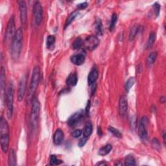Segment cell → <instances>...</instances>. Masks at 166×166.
Returning a JSON list of instances; mask_svg holds the SVG:
<instances>
[{
	"mask_svg": "<svg viewBox=\"0 0 166 166\" xmlns=\"http://www.w3.org/2000/svg\"><path fill=\"white\" fill-rule=\"evenodd\" d=\"M10 142L9 127L7 120L3 117L0 119V142L3 153H7L9 149Z\"/></svg>",
	"mask_w": 166,
	"mask_h": 166,
	"instance_id": "6da1fadb",
	"label": "cell"
},
{
	"mask_svg": "<svg viewBox=\"0 0 166 166\" xmlns=\"http://www.w3.org/2000/svg\"><path fill=\"white\" fill-rule=\"evenodd\" d=\"M23 41V32L21 28L16 30V33L12 40L11 56L13 60H16L21 53Z\"/></svg>",
	"mask_w": 166,
	"mask_h": 166,
	"instance_id": "7a4b0ae2",
	"label": "cell"
},
{
	"mask_svg": "<svg viewBox=\"0 0 166 166\" xmlns=\"http://www.w3.org/2000/svg\"><path fill=\"white\" fill-rule=\"evenodd\" d=\"M40 68L38 66H35L33 70L31 80L29 86V96L31 99H33V95L37 90L40 81Z\"/></svg>",
	"mask_w": 166,
	"mask_h": 166,
	"instance_id": "3957f363",
	"label": "cell"
},
{
	"mask_svg": "<svg viewBox=\"0 0 166 166\" xmlns=\"http://www.w3.org/2000/svg\"><path fill=\"white\" fill-rule=\"evenodd\" d=\"M5 101L7 105V114L9 119L12 118L14 108V88L12 83L9 84L5 95Z\"/></svg>",
	"mask_w": 166,
	"mask_h": 166,
	"instance_id": "277c9868",
	"label": "cell"
},
{
	"mask_svg": "<svg viewBox=\"0 0 166 166\" xmlns=\"http://www.w3.org/2000/svg\"><path fill=\"white\" fill-rule=\"evenodd\" d=\"M40 110V104L39 101L37 98H34L32 99V107L31 112V123L33 128L37 125L38 119L39 117Z\"/></svg>",
	"mask_w": 166,
	"mask_h": 166,
	"instance_id": "5b68a950",
	"label": "cell"
},
{
	"mask_svg": "<svg viewBox=\"0 0 166 166\" xmlns=\"http://www.w3.org/2000/svg\"><path fill=\"white\" fill-rule=\"evenodd\" d=\"M148 125V119L147 117L143 116L140 119L138 126V134L140 139L143 142H146L147 140L148 133L147 130V127Z\"/></svg>",
	"mask_w": 166,
	"mask_h": 166,
	"instance_id": "8992f818",
	"label": "cell"
},
{
	"mask_svg": "<svg viewBox=\"0 0 166 166\" xmlns=\"http://www.w3.org/2000/svg\"><path fill=\"white\" fill-rule=\"evenodd\" d=\"M33 14L34 22L37 26H40L43 19V8L39 2H35L33 7Z\"/></svg>",
	"mask_w": 166,
	"mask_h": 166,
	"instance_id": "52a82bcc",
	"label": "cell"
},
{
	"mask_svg": "<svg viewBox=\"0 0 166 166\" xmlns=\"http://www.w3.org/2000/svg\"><path fill=\"white\" fill-rule=\"evenodd\" d=\"M18 6L19 11L20 22L23 27H26L27 21V4L24 1H18Z\"/></svg>",
	"mask_w": 166,
	"mask_h": 166,
	"instance_id": "ba28073f",
	"label": "cell"
},
{
	"mask_svg": "<svg viewBox=\"0 0 166 166\" xmlns=\"http://www.w3.org/2000/svg\"><path fill=\"white\" fill-rule=\"evenodd\" d=\"M83 45L84 48L88 51H93L99 45V40L95 36H89L85 39Z\"/></svg>",
	"mask_w": 166,
	"mask_h": 166,
	"instance_id": "9c48e42d",
	"label": "cell"
},
{
	"mask_svg": "<svg viewBox=\"0 0 166 166\" xmlns=\"http://www.w3.org/2000/svg\"><path fill=\"white\" fill-rule=\"evenodd\" d=\"M16 31L15 29V22H14V16H12L10 18L9 22L7 24V28L6 31V34H5V39L7 41H9L14 38L15 34H16Z\"/></svg>",
	"mask_w": 166,
	"mask_h": 166,
	"instance_id": "30bf717a",
	"label": "cell"
},
{
	"mask_svg": "<svg viewBox=\"0 0 166 166\" xmlns=\"http://www.w3.org/2000/svg\"><path fill=\"white\" fill-rule=\"evenodd\" d=\"M26 85H27V76L25 75L22 77V79H20L19 84H18V101L19 102H21L25 96V94H26Z\"/></svg>",
	"mask_w": 166,
	"mask_h": 166,
	"instance_id": "8fae6325",
	"label": "cell"
},
{
	"mask_svg": "<svg viewBox=\"0 0 166 166\" xmlns=\"http://www.w3.org/2000/svg\"><path fill=\"white\" fill-rule=\"evenodd\" d=\"M128 110L127 99L125 95H122L119 100V114L121 116L126 115Z\"/></svg>",
	"mask_w": 166,
	"mask_h": 166,
	"instance_id": "7c38bea8",
	"label": "cell"
},
{
	"mask_svg": "<svg viewBox=\"0 0 166 166\" xmlns=\"http://www.w3.org/2000/svg\"><path fill=\"white\" fill-rule=\"evenodd\" d=\"M83 117V110H79L78 112H75L70 116L68 120V124L70 127H75Z\"/></svg>",
	"mask_w": 166,
	"mask_h": 166,
	"instance_id": "4fadbf2b",
	"label": "cell"
},
{
	"mask_svg": "<svg viewBox=\"0 0 166 166\" xmlns=\"http://www.w3.org/2000/svg\"><path fill=\"white\" fill-rule=\"evenodd\" d=\"M71 62L76 66H80L84 64L85 61V53L83 51L79 52L77 54H75L70 57Z\"/></svg>",
	"mask_w": 166,
	"mask_h": 166,
	"instance_id": "5bb4252c",
	"label": "cell"
},
{
	"mask_svg": "<svg viewBox=\"0 0 166 166\" xmlns=\"http://www.w3.org/2000/svg\"><path fill=\"white\" fill-rule=\"evenodd\" d=\"M64 139V134L61 129H57L53 136V142L56 145H61Z\"/></svg>",
	"mask_w": 166,
	"mask_h": 166,
	"instance_id": "9a60e30c",
	"label": "cell"
},
{
	"mask_svg": "<svg viewBox=\"0 0 166 166\" xmlns=\"http://www.w3.org/2000/svg\"><path fill=\"white\" fill-rule=\"evenodd\" d=\"M99 76V72L97 68H93L90 71L88 77V83L89 85L94 84L96 81Z\"/></svg>",
	"mask_w": 166,
	"mask_h": 166,
	"instance_id": "2e32d148",
	"label": "cell"
},
{
	"mask_svg": "<svg viewBox=\"0 0 166 166\" xmlns=\"http://www.w3.org/2000/svg\"><path fill=\"white\" fill-rule=\"evenodd\" d=\"M0 87H1V91L2 95L5 94V70L3 67L1 68V73H0Z\"/></svg>",
	"mask_w": 166,
	"mask_h": 166,
	"instance_id": "e0dca14e",
	"label": "cell"
},
{
	"mask_svg": "<svg viewBox=\"0 0 166 166\" xmlns=\"http://www.w3.org/2000/svg\"><path fill=\"white\" fill-rule=\"evenodd\" d=\"M78 81V78L76 73H71L66 80V83L69 86L75 87Z\"/></svg>",
	"mask_w": 166,
	"mask_h": 166,
	"instance_id": "ac0fdd59",
	"label": "cell"
},
{
	"mask_svg": "<svg viewBox=\"0 0 166 166\" xmlns=\"http://www.w3.org/2000/svg\"><path fill=\"white\" fill-rule=\"evenodd\" d=\"M93 130V127L91 123H87L85 125V127L83 129V137L85 138L88 139L90 136V135L92 133Z\"/></svg>",
	"mask_w": 166,
	"mask_h": 166,
	"instance_id": "d6986e66",
	"label": "cell"
},
{
	"mask_svg": "<svg viewBox=\"0 0 166 166\" xmlns=\"http://www.w3.org/2000/svg\"><path fill=\"white\" fill-rule=\"evenodd\" d=\"M95 33L99 36H102L103 34V27L102 22L100 18H97L96 22L95 23Z\"/></svg>",
	"mask_w": 166,
	"mask_h": 166,
	"instance_id": "ffe728a7",
	"label": "cell"
},
{
	"mask_svg": "<svg viewBox=\"0 0 166 166\" xmlns=\"http://www.w3.org/2000/svg\"><path fill=\"white\" fill-rule=\"evenodd\" d=\"M112 145L110 144H107L99 150L98 154L99 156H101V157H104V156L108 154L112 150Z\"/></svg>",
	"mask_w": 166,
	"mask_h": 166,
	"instance_id": "44dd1931",
	"label": "cell"
},
{
	"mask_svg": "<svg viewBox=\"0 0 166 166\" xmlns=\"http://www.w3.org/2000/svg\"><path fill=\"white\" fill-rule=\"evenodd\" d=\"M8 162L10 166H14L16 165V155L14 149H11L10 150Z\"/></svg>",
	"mask_w": 166,
	"mask_h": 166,
	"instance_id": "7402d4cb",
	"label": "cell"
},
{
	"mask_svg": "<svg viewBox=\"0 0 166 166\" xmlns=\"http://www.w3.org/2000/svg\"><path fill=\"white\" fill-rule=\"evenodd\" d=\"M79 14V11H75L73 12H72L71 14H69V16H68V18L66 19V23H65V28H66L67 27H68L70 24L72 23V22L73 21V20L75 19Z\"/></svg>",
	"mask_w": 166,
	"mask_h": 166,
	"instance_id": "603a6c76",
	"label": "cell"
},
{
	"mask_svg": "<svg viewBox=\"0 0 166 166\" xmlns=\"http://www.w3.org/2000/svg\"><path fill=\"white\" fill-rule=\"evenodd\" d=\"M140 26H134L131 30H130V33H129V40L130 41H133L134 39L136 38V37L137 34L139 32V30H140Z\"/></svg>",
	"mask_w": 166,
	"mask_h": 166,
	"instance_id": "cb8c5ba5",
	"label": "cell"
},
{
	"mask_svg": "<svg viewBox=\"0 0 166 166\" xmlns=\"http://www.w3.org/2000/svg\"><path fill=\"white\" fill-rule=\"evenodd\" d=\"M157 52L150 53L149 55V56L147 59V64L148 65V66H151V65H153L154 63L155 60H157Z\"/></svg>",
	"mask_w": 166,
	"mask_h": 166,
	"instance_id": "d4e9b609",
	"label": "cell"
},
{
	"mask_svg": "<svg viewBox=\"0 0 166 166\" xmlns=\"http://www.w3.org/2000/svg\"><path fill=\"white\" fill-rule=\"evenodd\" d=\"M155 39H156L155 33L154 32H151L149 34V39H148L147 44V49H150V48H152L153 44H154Z\"/></svg>",
	"mask_w": 166,
	"mask_h": 166,
	"instance_id": "484cf974",
	"label": "cell"
},
{
	"mask_svg": "<svg viewBox=\"0 0 166 166\" xmlns=\"http://www.w3.org/2000/svg\"><path fill=\"white\" fill-rule=\"evenodd\" d=\"M124 164L125 165H136V160L133 156L128 155L125 158Z\"/></svg>",
	"mask_w": 166,
	"mask_h": 166,
	"instance_id": "4316f807",
	"label": "cell"
},
{
	"mask_svg": "<svg viewBox=\"0 0 166 166\" xmlns=\"http://www.w3.org/2000/svg\"><path fill=\"white\" fill-rule=\"evenodd\" d=\"M83 40L81 39V38H77L75 40V41L73 42V44H72V48L74 49H79L80 48L83 46Z\"/></svg>",
	"mask_w": 166,
	"mask_h": 166,
	"instance_id": "83f0119b",
	"label": "cell"
},
{
	"mask_svg": "<svg viewBox=\"0 0 166 166\" xmlns=\"http://www.w3.org/2000/svg\"><path fill=\"white\" fill-rule=\"evenodd\" d=\"M55 43V37L53 35H49L48 37L46 40V47L48 49H51L52 47L54 46V44Z\"/></svg>",
	"mask_w": 166,
	"mask_h": 166,
	"instance_id": "f1b7e54d",
	"label": "cell"
},
{
	"mask_svg": "<svg viewBox=\"0 0 166 166\" xmlns=\"http://www.w3.org/2000/svg\"><path fill=\"white\" fill-rule=\"evenodd\" d=\"M134 83H135V79L134 77H130L127 80L126 84H125V88H126L127 92H129L130 88L134 86Z\"/></svg>",
	"mask_w": 166,
	"mask_h": 166,
	"instance_id": "f546056e",
	"label": "cell"
},
{
	"mask_svg": "<svg viewBox=\"0 0 166 166\" xmlns=\"http://www.w3.org/2000/svg\"><path fill=\"white\" fill-rule=\"evenodd\" d=\"M118 20V15L116 13H114L112 14V16L111 18V22H110V31H112V30L114 29L115 24H116Z\"/></svg>",
	"mask_w": 166,
	"mask_h": 166,
	"instance_id": "4dcf8cb0",
	"label": "cell"
},
{
	"mask_svg": "<svg viewBox=\"0 0 166 166\" xmlns=\"http://www.w3.org/2000/svg\"><path fill=\"white\" fill-rule=\"evenodd\" d=\"M62 163V161L58 159L56 157V156L51 155V157H50V164L52 165H58Z\"/></svg>",
	"mask_w": 166,
	"mask_h": 166,
	"instance_id": "1f68e13d",
	"label": "cell"
},
{
	"mask_svg": "<svg viewBox=\"0 0 166 166\" xmlns=\"http://www.w3.org/2000/svg\"><path fill=\"white\" fill-rule=\"evenodd\" d=\"M108 131H110L114 136H115V137H117L118 138H121L122 137V133H121L120 131H119L117 129L114 128L112 127H108Z\"/></svg>",
	"mask_w": 166,
	"mask_h": 166,
	"instance_id": "d6a6232c",
	"label": "cell"
},
{
	"mask_svg": "<svg viewBox=\"0 0 166 166\" xmlns=\"http://www.w3.org/2000/svg\"><path fill=\"white\" fill-rule=\"evenodd\" d=\"M153 9L154 11L156 17H158L159 16V14L160 12V5L158 3H155L153 5Z\"/></svg>",
	"mask_w": 166,
	"mask_h": 166,
	"instance_id": "836d02e7",
	"label": "cell"
},
{
	"mask_svg": "<svg viewBox=\"0 0 166 166\" xmlns=\"http://www.w3.org/2000/svg\"><path fill=\"white\" fill-rule=\"evenodd\" d=\"M152 145L153 147L156 149V150H160V142H158V140L156 138H153L152 141Z\"/></svg>",
	"mask_w": 166,
	"mask_h": 166,
	"instance_id": "e575fe53",
	"label": "cell"
},
{
	"mask_svg": "<svg viewBox=\"0 0 166 166\" xmlns=\"http://www.w3.org/2000/svg\"><path fill=\"white\" fill-rule=\"evenodd\" d=\"M83 131L80 129H77L72 132V136L75 138H78L82 135Z\"/></svg>",
	"mask_w": 166,
	"mask_h": 166,
	"instance_id": "d590c367",
	"label": "cell"
},
{
	"mask_svg": "<svg viewBox=\"0 0 166 166\" xmlns=\"http://www.w3.org/2000/svg\"><path fill=\"white\" fill-rule=\"evenodd\" d=\"M88 140V139L85 138H84V137L82 138L81 139H80V140H79V143H78V145H79V147H80L84 146V145L87 143Z\"/></svg>",
	"mask_w": 166,
	"mask_h": 166,
	"instance_id": "8d00e7d4",
	"label": "cell"
},
{
	"mask_svg": "<svg viewBox=\"0 0 166 166\" xmlns=\"http://www.w3.org/2000/svg\"><path fill=\"white\" fill-rule=\"evenodd\" d=\"M88 4L87 2H84V3L77 5V8L79 9H84L88 7Z\"/></svg>",
	"mask_w": 166,
	"mask_h": 166,
	"instance_id": "74e56055",
	"label": "cell"
},
{
	"mask_svg": "<svg viewBox=\"0 0 166 166\" xmlns=\"http://www.w3.org/2000/svg\"><path fill=\"white\" fill-rule=\"evenodd\" d=\"M90 101H88V104H87V109H86V114L88 115V114L89 113V108H90Z\"/></svg>",
	"mask_w": 166,
	"mask_h": 166,
	"instance_id": "f35d334b",
	"label": "cell"
},
{
	"mask_svg": "<svg viewBox=\"0 0 166 166\" xmlns=\"http://www.w3.org/2000/svg\"><path fill=\"white\" fill-rule=\"evenodd\" d=\"M97 134H98V135H99V136H101V135L103 134V133H102V130H101V127H99L97 128Z\"/></svg>",
	"mask_w": 166,
	"mask_h": 166,
	"instance_id": "ab89813d",
	"label": "cell"
},
{
	"mask_svg": "<svg viewBox=\"0 0 166 166\" xmlns=\"http://www.w3.org/2000/svg\"><path fill=\"white\" fill-rule=\"evenodd\" d=\"M107 165V163H105L104 162H99V163H97L96 164V165Z\"/></svg>",
	"mask_w": 166,
	"mask_h": 166,
	"instance_id": "60d3db41",
	"label": "cell"
},
{
	"mask_svg": "<svg viewBox=\"0 0 166 166\" xmlns=\"http://www.w3.org/2000/svg\"><path fill=\"white\" fill-rule=\"evenodd\" d=\"M163 136H164V143H165V132H164V134H163Z\"/></svg>",
	"mask_w": 166,
	"mask_h": 166,
	"instance_id": "b9f144b4",
	"label": "cell"
}]
</instances>
